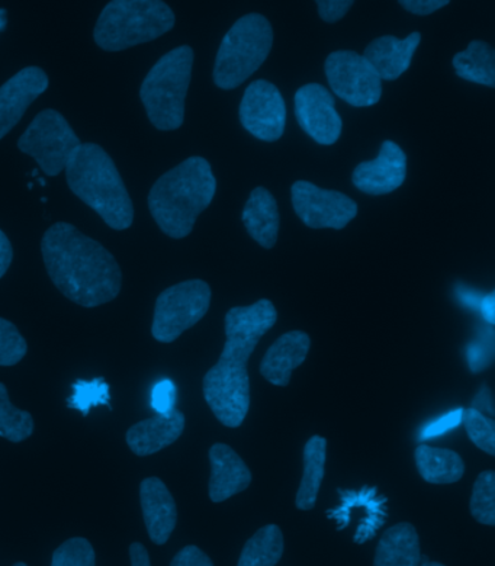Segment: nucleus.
Listing matches in <instances>:
<instances>
[{"label": "nucleus", "instance_id": "obj_23", "mask_svg": "<svg viewBox=\"0 0 495 566\" xmlns=\"http://www.w3.org/2000/svg\"><path fill=\"white\" fill-rule=\"evenodd\" d=\"M414 459L421 478L429 484H455L465 473L464 461L453 450L420 444Z\"/></svg>", "mask_w": 495, "mask_h": 566}, {"label": "nucleus", "instance_id": "obj_27", "mask_svg": "<svg viewBox=\"0 0 495 566\" xmlns=\"http://www.w3.org/2000/svg\"><path fill=\"white\" fill-rule=\"evenodd\" d=\"M34 419L9 400L8 389L0 382V438L21 443L34 433Z\"/></svg>", "mask_w": 495, "mask_h": 566}, {"label": "nucleus", "instance_id": "obj_7", "mask_svg": "<svg viewBox=\"0 0 495 566\" xmlns=\"http://www.w3.org/2000/svg\"><path fill=\"white\" fill-rule=\"evenodd\" d=\"M273 44L271 22L261 13L240 18L227 32L217 54L214 83L235 90L265 63Z\"/></svg>", "mask_w": 495, "mask_h": 566}, {"label": "nucleus", "instance_id": "obj_5", "mask_svg": "<svg viewBox=\"0 0 495 566\" xmlns=\"http://www.w3.org/2000/svg\"><path fill=\"white\" fill-rule=\"evenodd\" d=\"M169 4L160 0H113L101 12L95 43L105 51H123L150 43L175 27Z\"/></svg>", "mask_w": 495, "mask_h": 566}, {"label": "nucleus", "instance_id": "obj_30", "mask_svg": "<svg viewBox=\"0 0 495 566\" xmlns=\"http://www.w3.org/2000/svg\"><path fill=\"white\" fill-rule=\"evenodd\" d=\"M462 423L465 426L466 434L476 448L485 453L495 454V424L489 417L481 415L480 411L470 408L464 410Z\"/></svg>", "mask_w": 495, "mask_h": 566}, {"label": "nucleus", "instance_id": "obj_18", "mask_svg": "<svg viewBox=\"0 0 495 566\" xmlns=\"http://www.w3.org/2000/svg\"><path fill=\"white\" fill-rule=\"evenodd\" d=\"M309 347L312 338L307 333L295 331L282 334L263 357L262 377L276 387H288L294 370L307 359Z\"/></svg>", "mask_w": 495, "mask_h": 566}, {"label": "nucleus", "instance_id": "obj_6", "mask_svg": "<svg viewBox=\"0 0 495 566\" xmlns=\"http://www.w3.org/2000/svg\"><path fill=\"white\" fill-rule=\"evenodd\" d=\"M192 66L193 50L189 45H180L165 54L143 82V105L150 123L160 132H173L183 125Z\"/></svg>", "mask_w": 495, "mask_h": 566}, {"label": "nucleus", "instance_id": "obj_46", "mask_svg": "<svg viewBox=\"0 0 495 566\" xmlns=\"http://www.w3.org/2000/svg\"><path fill=\"white\" fill-rule=\"evenodd\" d=\"M13 566H28V565H27V564H24V563H18V564H15V565H13Z\"/></svg>", "mask_w": 495, "mask_h": 566}, {"label": "nucleus", "instance_id": "obj_32", "mask_svg": "<svg viewBox=\"0 0 495 566\" xmlns=\"http://www.w3.org/2000/svg\"><path fill=\"white\" fill-rule=\"evenodd\" d=\"M28 345L15 324L0 318V366H15L24 359Z\"/></svg>", "mask_w": 495, "mask_h": 566}, {"label": "nucleus", "instance_id": "obj_4", "mask_svg": "<svg viewBox=\"0 0 495 566\" xmlns=\"http://www.w3.org/2000/svg\"><path fill=\"white\" fill-rule=\"evenodd\" d=\"M69 188L91 207L105 224L124 231L133 226L134 207L122 175L98 144H81L66 166Z\"/></svg>", "mask_w": 495, "mask_h": 566}, {"label": "nucleus", "instance_id": "obj_12", "mask_svg": "<svg viewBox=\"0 0 495 566\" xmlns=\"http://www.w3.org/2000/svg\"><path fill=\"white\" fill-rule=\"evenodd\" d=\"M239 113L243 127L259 140L273 143L284 136L285 101L273 83L261 78L249 85Z\"/></svg>", "mask_w": 495, "mask_h": 566}, {"label": "nucleus", "instance_id": "obj_37", "mask_svg": "<svg viewBox=\"0 0 495 566\" xmlns=\"http://www.w3.org/2000/svg\"><path fill=\"white\" fill-rule=\"evenodd\" d=\"M401 7L414 15L425 17L449 4L447 0H401Z\"/></svg>", "mask_w": 495, "mask_h": 566}, {"label": "nucleus", "instance_id": "obj_40", "mask_svg": "<svg viewBox=\"0 0 495 566\" xmlns=\"http://www.w3.org/2000/svg\"><path fill=\"white\" fill-rule=\"evenodd\" d=\"M129 559L131 566H151L149 552L143 543L136 542L129 546Z\"/></svg>", "mask_w": 495, "mask_h": 566}, {"label": "nucleus", "instance_id": "obj_15", "mask_svg": "<svg viewBox=\"0 0 495 566\" xmlns=\"http://www.w3.org/2000/svg\"><path fill=\"white\" fill-rule=\"evenodd\" d=\"M407 156L394 142H383L377 159L362 161L354 171V185L364 193L387 195L404 184Z\"/></svg>", "mask_w": 495, "mask_h": 566}, {"label": "nucleus", "instance_id": "obj_43", "mask_svg": "<svg viewBox=\"0 0 495 566\" xmlns=\"http://www.w3.org/2000/svg\"><path fill=\"white\" fill-rule=\"evenodd\" d=\"M419 566H445V565H442L439 563H430V560H428V558H425V556H421V563L419 564Z\"/></svg>", "mask_w": 495, "mask_h": 566}, {"label": "nucleus", "instance_id": "obj_1", "mask_svg": "<svg viewBox=\"0 0 495 566\" xmlns=\"http://www.w3.org/2000/svg\"><path fill=\"white\" fill-rule=\"evenodd\" d=\"M276 322V308L270 300L231 308L225 315L224 350L203 377V397L217 420L230 429L242 426L249 412V357Z\"/></svg>", "mask_w": 495, "mask_h": 566}, {"label": "nucleus", "instance_id": "obj_26", "mask_svg": "<svg viewBox=\"0 0 495 566\" xmlns=\"http://www.w3.org/2000/svg\"><path fill=\"white\" fill-rule=\"evenodd\" d=\"M284 555V535L276 524L259 528L247 541L238 566H275Z\"/></svg>", "mask_w": 495, "mask_h": 566}, {"label": "nucleus", "instance_id": "obj_34", "mask_svg": "<svg viewBox=\"0 0 495 566\" xmlns=\"http://www.w3.org/2000/svg\"><path fill=\"white\" fill-rule=\"evenodd\" d=\"M462 417H464V408L449 412V415L424 427V430L421 431L420 440L438 438V436L445 434L447 431L456 429V427L462 423Z\"/></svg>", "mask_w": 495, "mask_h": 566}, {"label": "nucleus", "instance_id": "obj_31", "mask_svg": "<svg viewBox=\"0 0 495 566\" xmlns=\"http://www.w3.org/2000/svg\"><path fill=\"white\" fill-rule=\"evenodd\" d=\"M94 546L85 537H72L54 551L51 566H95Z\"/></svg>", "mask_w": 495, "mask_h": 566}, {"label": "nucleus", "instance_id": "obj_29", "mask_svg": "<svg viewBox=\"0 0 495 566\" xmlns=\"http://www.w3.org/2000/svg\"><path fill=\"white\" fill-rule=\"evenodd\" d=\"M109 385L104 378L92 380L77 379L73 385L72 397H69L67 406L81 411L83 416L89 415L94 407L109 406Z\"/></svg>", "mask_w": 495, "mask_h": 566}, {"label": "nucleus", "instance_id": "obj_8", "mask_svg": "<svg viewBox=\"0 0 495 566\" xmlns=\"http://www.w3.org/2000/svg\"><path fill=\"white\" fill-rule=\"evenodd\" d=\"M210 304L211 287L201 280L168 287L156 301L152 337L160 343H173L206 317Z\"/></svg>", "mask_w": 495, "mask_h": 566}, {"label": "nucleus", "instance_id": "obj_35", "mask_svg": "<svg viewBox=\"0 0 495 566\" xmlns=\"http://www.w3.org/2000/svg\"><path fill=\"white\" fill-rule=\"evenodd\" d=\"M317 7L322 20L333 24L349 12V9L354 7V0H318Z\"/></svg>", "mask_w": 495, "mask_h": 566}, {"label": "nucleus", "instance_id": "obj_24", "mask_svg": "<svg viewBox=\"0 0 495 566\" xmlns=\"http://www.w3.org/2000/svg\"><path fill=\"white\" fill-rule=\"evenodd\" d=\"M327 440L322 436H313L304 448L303 480L295 499V505L303 512L316 507L326 468Z\"/></svg>", "mask_w": 495, "mask_h": 566}, {"label": "nucleus", "instance_id": "obj_39", "mask_svg": "<svg viewBox=\"0 0 495 566\" xmlns=\"http://www.w3.org/2000/svg\"><path fill=\"white\" fill-rule=\"evenodd\" d=\"M13 259V250L11 241H9L7 234L0 230V277L4 276L11 266Z\"/></svg>", "mask_w": 495, "mask_h": 566}, {"label": "nucleus", "instance_id": "obj_33", "mask_svg": "<svg viewBox=\"0 0 495 566\" xmlns=\"http://www.w3.org/2000/svg\"><path fill=\"white\" fill-rule=\"evenodd\" d=\"M176 406V387L172 380L164 379L151 391V407L157 415H168Z\"/></svg>", "mask_w": 495, "mask_h": 566}, {"label": "nucleus", "instance_id": "obj_25", "mask_svg": "<svg viewBox=\"0 0 495 566\" xmlns=\"http://www.w3.org/2000/svg\"><path fill=\"white\" fill-rule=\"evenodd\" d=\"M457 76L472 83L495 87V51L484 41H471L468 49L453 57Z\"/></svg>", "mask_w": 495, "mask_h": 566}, {"label": "nucleus", "instance_id": "obj_10", "mask_svg": "<svg viewBox=\"0 0 495 566\" xmlns=\"http://www.w3.org/2000/svg\"><path fill=\"white\" fill-rule=\"evenodd\" d=\"M324 71L333 92L356 108L378 104L382 81L364 55L355 51H335L328 55Z\"/></svg>", "mask_w": 495, "mask_h": 566}, {"label": "nucleus", "instance_id": "obj_36", "mask_svg": "<svg viewBox=\"0 0 495 566\" xmlns=\"http://www.w3.org/2000/svg\"><path fill=\"white\" fill-rule=\"evenodd\" d=\"M170 566H214L210 556L199 549L198 546H185L176 554Z\"/></svg>", "mask_w": 495, "mask_h": 566}, {"label": "nucleus", "instance_id": "obj_41", "mask_svg": "<svg viewBox=\"0 0 495 566\" xmlns=\"http://www.w3.org/2000/svg\"><path fill=\"white\" fill-rule=\"evenodd\" d=\"M481 313H483L484 318L487 319V323L493 324L495 323V294L492 292V294L484 296L483 300H481L480 304Z\"/></svg>", "mask_w": 495, "mask_h": 566}, {"label": "nucleus", "instance_id": "obj_3", "mask_svg": "<svg viewBox=\"0 0 495 566\" xmlns=\"http://www.w3.org/2000/svg\"><path fill=\"white\" fill-rule=\"evenodd\" d=\"M215 190L211 165L202 157H189L152 185L151 216L166 235L185 239L192 233L199 213L210 207Z\"/></svg>", "mask_w": 495, "mask_h": 566}, {"label": "nucleus", "instance_id": "obj_16", "mask_svg": "<svg viewBox=\"0 0 495 566\" xmlns=\"http://www.w3.org/2000/svg\"><path fill=\"white\" fill-rule=\"evenodd\" d=\"M143 517L152 543L165 545L178 523L173 495L160 478H146L140 485Z\"/></svg>", "mask_w": 495, "mask_h": 566}, {"label": "nucleus", "instance_id": "obj_9", "mask_svg": "<svg viewBox=\"0 0 495 566\" xmlns=\"http://www.w3.org/2000/svg\"><path fill=\"white\" fill-rule=\"evenodd\" d=\"M81 144V138L59 111L44 109L28 125L18 140V148L34 157L45 175L57 176L66 170L69 159Z\"/></svg>", "mask_w": 495, "mask_h": 566}, {"label": "nucleus", "instance_id": "obj_38", "mask_svg": "<svg viewBox=\"0 0 495 566\" xmlns=\"http://www.w3.org/2000/svg\"><path fill=\"white\" fill-rule=\"evenodd\" d=\"M471 408L480 411L481 415H488L489 417L494 416L493 396L488 387H483L480 389V392L476 394L474 401H472Z\"/></svg>", "mask_w": 495, "mask_h": 566}, {"label": "nucleus", "instance_id": "obj_20", "mask_svg": "<svg viewBox=\"0 0 495 566\" xmlns=\"http://www.w3.org/2000/svg\"><path fill=\"white\" fill-rule=\"evenodd\" d=\"M420 41V32H413L404 40H398L392 35L379 36L365 49L364 57L381 81H397L402 73L409 71Z\"/></svg>", "mask_w": 495, "mask_h": 566}, {"label": "nucleus", "instance_id": "obj_14", "mask_svg": "<svg viewBox=\"0 0 495 566\" xmlns=\"http://www.w3.org/2000/svg\"><path fill=\"white\" fill-rule=\"evenodd\" d=\"M48 73L41 67L22 69L0 86V140L20 123L36 97L49 90Z\"/></svg>", "mask_w": 495, "mask_h": 566}, {"label": "nucleus", "instance_id": "obj_42", "mask_svg": "<svg viewBox=\"0 0 495 566\" xmlns=\"http://www.w3.org/2000/svg\"><path fill=\"white\" fill-rule=\"evenodd\" d=\"M8 25V11L7 9L0 8V32L4 31Z\"/></svg>", "mask_w": 495, "mask_h": 566}, {"label": "nucleus", "instance_id": "obj_2", "mask_svg": "<svg viewBox=\"0 0 495 566\" xmlns=\"http://www.w3.org/2000/svg\"><path fill=\"white\" fill-rule=\"evenodd\" d=\"M50 280L72 303L95 308L117 298L123 286L117 260L69 222H55L41 241Z\"/></svg>", "mask_w": 495, "mask_h": 566}, {"label": "nucleus", "instance_id": "obj_28", "mask_svg": "<svg viewBox=\"0 0 495 566\" xmlns=\"http://www.w3.org/2000/svg\"><path fill=\"white\" fill-rule=\"evenodd\" d=\"M470 510L472 517L485 526L495 524V473L481 472L472 490Z\"/></svg>", "mask_w": 495, "mask_h": 566}, {"label": "nucleus", "instance_id": "obj_22", "mask_svg": "<svg viewBox=\"0 0 495 566\" xmlns=\"http://www.w3.org/2000/svg\"><path fill=\"white\" fill-rule=\"evenodd\" d=\"M420 563V541L413 524L398 523L383 533L373 566H419Z\"/></svg>", "mask_w": 495, "mask_h": 566}, {"label": "nucleus", "instance_id": "obj_17", "mask_svg": "<svg viewBox=\"0 0 495 566\" xmlns=\"http://www.w3.org/2000/svg\"><path fill=\"white\" fill-rule=\"evenodd\" d=\"M208 454L211 463L208 491L212 503H223L249 489L252 484V472L233 449L224 443H215Z\"/></svg>", "mask_w": 495, "mask_h": 566}, {"label": "nucleus", "instance_id": "obj_13", "mask_svg": "<svg viewBox=\"0 0 495 566\" xmlns=\"http://www.w3.org/2000/svg\"><path fill=\"white\" fill-rule=\"evenodd\" d=\"M335 104L330 91L318 83L301 87L295 95V115L301 128L323 146H331L339 140L344 127Z\"/></svg>", "mask_w": 495, "mask_h": 566}, {"label": "nucleus", "instance_id": "obj_19", "mask_svg": "<svg viewBox=\"0 0 495 566\" xmlns=\"http://www.w3.org/2000/svg\"><path fill=\"white\" fill-rule=\"evenodd\" d=\"M183 430V412L173 410L129 427L125 439L137 457H150L173 444L182 436Z\"/></svg>", "mask_w": 495, "mask_h": 566}, {"label": "nucleus", "instance_id": "obj_45", "mask_svg": "<svg viewBox=\"0 0 495 566\" xmlns=\"http://www.w3.org/2000/svg\"><path fill=\"white\" fill-rule=\"evenodd\" d=\"M32 176H34V178H36V176H39V170H32Z\"/></svg>", "mask_w": 495, "mask_h": 566}, {"label": "nucleus", "instance_id": "obj_11", "mask_svg": "<svg viewBox=\"0 0 495 566\" xmlns=\"http://www.w3.org/2000/svg\"><path fill=\"white\" fill-rule=\"evenodd\" d=\"M291 193L295 212L309 229L344 230L358 216L354 199L337 190L318 188L307 180L295 182Z\"/></svg>", "mask_w": 495, "mask_h": 566}, {"label": "nucleus", "instance_id": "obj_44", "mask_svg": "<svg viewBox=\"0 0 495 566\" xmlns=\"http://www.w3.org/2000/svg\"><path fill=\"white\" fill-rule=\"evenodd\" d=\"M39 182H40L41 187H45V185H48V184H45V180L43 178H40Z\"/></svg>", "mask_w": 495, "mask_h": 566}, {"label": "nucleus", "instance_id": "obj_21", "mask_svg": "<svg viewBox=\"0 0 495 566\" xmlns=\"http://www.w3.org/2000/svg\"><path fill=\"white\" fill-rule=\"evenodd\" d=\"M242 220L250 237L262 248L272 249L276 244L281 217L275 198L270 190L256 188L250 193Z\"/></svg>", "mask_w": 495, "mask_h": 566}]
</instances>
